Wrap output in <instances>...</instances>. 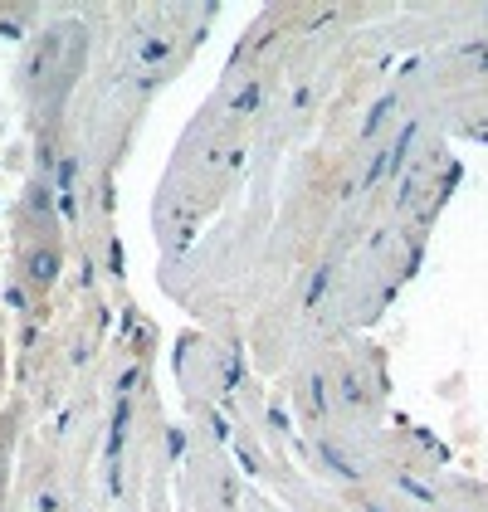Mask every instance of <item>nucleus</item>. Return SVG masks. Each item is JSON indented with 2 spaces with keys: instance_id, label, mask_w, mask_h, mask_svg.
I'll list each match as a JSON object with an SVG mask.
<instances>
[{
  "instance_id": "f257e3e1",
  "label": "nucleus",
  "mask_w": 488,
  "mask_h": 512,
  "mask_svg": "<svg viewBox=\"0 0 488 512\" xmlns=\"http://www.w3.org/2000/svg\"><path fill=\"white\" fill-rule=\"evenodd\" d=\"M20 269H25V283H30L35 293H44V288H54V283H59V269H64V254H59V244H49V239H40V244H30V249H25Z\"/></svg>"
}]
</instances>
